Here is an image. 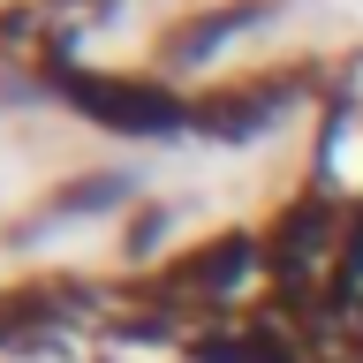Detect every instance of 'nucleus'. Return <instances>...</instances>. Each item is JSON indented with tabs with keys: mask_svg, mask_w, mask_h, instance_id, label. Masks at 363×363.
Masks as SVG:
<instances>
[{
	"mask_svg": "<svg viewBox=\"0 0 363 363\" xmlns=\"http://www.w3.org/2000/svg\"><path fill=\"white\" fill-rule=\"evenodd\" d=\"M45 91H61L68 106H84L113 136H152V144H182L204 121L197 99H182L167 84H129V76H99V68H76V61H45Z\"/></svg>",
	"mask_w": 363,
	"mask_h": 363,
	"instance_id": "1",
	"label": "nucleus"
},
{
	"mask_svg": "<svg viewBox=\"0 0 363 363\" xmlns=\"http://www.w3.org/2000/svg\"><path fill=\"white\" fill-rule=\"evenodd\" d=\"M265 23H272V0H220V8L189 16L182 30H167V38H159V61L167 68H212L235 38L265 30Z\"/></svg>",
	"mask_w": 363,
	"mask_h": 363,
	"instance_id": "2",
	"label": "nucleus"
},
{
	"mask_svg": "<svg viewBox=\"0 0 363 363\" xmlns=\"http://www.w3.org/2000/svg\"><path fill=\"white\" fill-rule=\"evenodd\" d=\"M295 106L288 84H265V91H227V99H204V121L197 136H220V144H257V136Z\"/></svg>",
	"mask_w": 363,
	"mask_h": 363,
	"instance_id": "3",
	"label": "nucleus"
},
{
	"mask_svg": "<svg viewBox=\"0 0 363 363\" xmlns=\"http://www.w3.org/2000/svg\"><path fill=\"white\" fill-rule=\"evenodd\" d=\"M136 189H144V174H136V167H106V174H84V182H68L61 197H45L38 227H53V220H91V212H113V204H129Z\"/></svg>",
	"mask_w": 363,
	"mask_h": 363,
	"instance_id": "4",
	"label": "nucleus"
},
{
	"mask_svg": "<svg viewBox=\"0 0 363 363\" xmlns=\"http://www.w3.org/2000/svg\"><path fill=\"white\" fill-rule=\"evenodd\" d=\"M167 227H174V212H159V204H152V212H144V220L129 227V257H152V242L167 235Z\"/></svg>",
	"mask_w": 363,
	"mask_h": 363,
	"instance_id": "5",
	"label": "nucleus"
}]
</instances>
